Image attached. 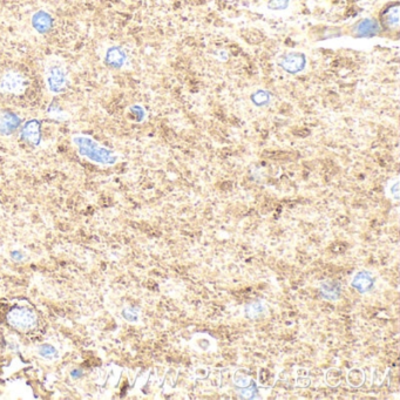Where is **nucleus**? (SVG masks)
Returning a JSON list of instances; mask_svg holds the SVG:
<instances>
[{"instance_id": "obj_1", "label": "nucleus", "mask_w": 400, "mask_h": 400, "mask_svg": "<svg viewBox=\"0 0 400 400\" xmlns=\"http://www.w3.org/2000/svg\"><path fill=\"white\" fill-rule=\"evenodd\" d=\"M73 142L78 148L80 155L86 159L91 160L92 162L102 164V166H113L118 161V155L114 151L106 148L99 142L93 140L92 137L86 135H75Z\"/></svg>"}, {"instance_id": "obj_2", "label": "nucleus", "mask_w": 400, "mask_h": 400, "mask_svg": "<svg viewBox=\"0 0 400 400\" xmlns=\"http://www.w3.org/2000/svg\"><path fill=\"white\" fill-rule=\"evenodd\" d=\"M45 82L53 94L65 92L68 85V75L63 63L56 59L49 60L45 66Z\"/></svg>"}, {"instance_id": "obj_3", "label": "nucleus", "mask_w": 400, "mask_h": 400, "mask_svg": "<svg viewBox=\"0 0 400 400\" xmlns=\"http://www.w3.org/2000/svg\"><path fill=\"white\" fill-rule=\"evenodd\" d=\"M8 322L19 331L32 330L38 324V317L30 309L15 308L8 312Z\"/></svg>"}, {"instance_id": "obj_4", "label": "nucleus", "mask_w": 400, "mask_h": 400, "mask_svg": "<svg viewBox=\"0 0 400 400\" xmlns=\"http://www.w3.org/2000/svg\"><path fill=\"white\" fill-rule=\"evenodd\" d=\"M26 89V82L18 72L10 70L0 79V91L13 95H20Z\"/></svg>"}, {"instance_id": "obj_5", "label": "nucleus", "mask_w": 400, "mask_h": 400, "mask_svg": "<svg viewBox=\"0 0 400 400\" xmlns=\"http://www.w3.org/2000/svg\"><path fill=\"white\" fill-rule=\"evenodd\" d=\"M22 140L32 146H38L41 140V123L39 120H29L22 130Z\"/></svg>"}, {"instance_id": "obj_6", "label": "nucleus", "mask_w": 400, "mask_h": 400, "mask_svg": "<svg viewBox=\"0 0 400 400\" xmlns=\"http://www.w3.org/2000/svg\"><path fill=\"white\" fill-rule=\"evenodd\" d=\"M20 126V119L13 111H4L0 113V134L10 135L15 133Z\"/></svg>"}, {"instance_id": "obj_7", "label": "nucleus", "mask_w": 400, "mask_h": 400, "mask_svg": "<svg viewBox=\"0 0 400 400\" xmlns=\"http://www.w3.org/2000/svg\"><path fill=\"white\" fill-rule=\"evenodd\" d=\"M125 61H126V53L120 47H111L105 56V63L109 68H114V70L123 67Z\"/></svg>"}, {"instance_id": "obj_8", "label": "nucleus", "mask_w": 400, "mask_h": 400, "mask_svg": "<svg viewBox=\"0 0 400 400\" xmlns=\"http://www.w3.org/2000/svg\"><path fill=\"white\" fill-rule=\"evenodd\" d=\"M374 276L369 271H360L352 279L351 286L360 293H364L370 291L374 286Z\"/></svg>"}, {"instance_id": "obj_9", "label": "nucleus", "mask_w": 400, "mask_h": 400, "mask_svg": "<svg viewBox=\"0 0 400 400\" xmlns=\"http://www.w3.org/2000/svg\"><path fill=\"white\" fill-rule=\"evenodd\" d=\"M382 22L384 26L387 27L390 30L393 29H398L399 26V6L398 4L390 6L386 8L385 11L383 12Z\"/></svg>"}, {"instance_id": "obj_10", "label": "nucleus", "mask_w": 400, "mask_h": 400, "mask_svg": "<svg viewBox=\"0 0 400 400\" xmlns=\"http://www.w3.org/2000/svg\"><path fill=\"white\" fill-rule=\"evenodd\" d=\"M282 65L289 72H298V70H303L304 65H305V58L302 54L293 53V54H289L284 58Z\"/></svg>"}, {"instance_id": "obj_11", "label": "nucleus", "mask_w": 400, "mask_h": 400, "mask_svg": "<svg viewBox=\"0 0 400 400\" xmlns=\"http://www.w3.org/2000/svg\"><path fill=\"white\" fill-rule=\"evenodd\" d=\"M356 31L360 37H374L379 32V25L374 20L367 19L358 24Z\"/></svg>"}, {"instance_id": "obj_12", "label": "nucleus", "mask_w": 400, "mask_h": 400, "mask_svg": "<svg viewBox=\"0 0 400 400\" xmlns=\"http://www.w3.org/2000/svg\"><path fill=\"white\" fill-rule=\"evenodd\" d=\"M321 295L329 300H336L341 296V286L336 282H325L321 286Z\"/></svg>"}, {"instance_id": "obj_13", "label": "nucleus", "mask_w": 400, "mask_h": 400, "mask_svg": "<svg viewBox=\"0 0 400 400\" xmlns=\"http://www.w3.org/2000/svg\"><path fill=\"white\" fill-rule=\"evenodd\" d=\"M33 26L40 33H45L52 26V19L44 12H39L33 17Z\"/></svg>"}, {"instance_id": "obj_14", "label": "nucleus", "mask_w": 400, "mask_h": 400, "mask_svg": "<svg viewBox=\"0 0 400 400\" xmlns=\"http://www.w3.org/2000/svg\"><path fill=\"white\" fill-rule=\"evenodd\" d=\"M123 315L127 321L130 322H137V318H139V311L137 309L127 308L123 311Z\"/></svg>"}, {"instance_id": "obj_15", "label": "nucleus", "mask_w": 400, "mask_h": 400, "mask_svg": "<svg viewBox=\"0 0 400 400\" xmlns=\"http://www.w3.org/2000/svg\"><path fill=\"white\" fill-rule=\"evenodd\" d=\"M39 353L45 358H51V357L56 356V350L51 345H44V346H41Z\"/></svg>"}, {"instance_id": "obj_16", "label": "nucleus", "mask_w": 400, "mask_h": 400, "mask_svg": "<svg viewBox=\"0 0 400 400\" xmlns=\"http://www.w3.org/2000/svg\"><path fill=\"white\" fill-rule=\"evenodd\" d=\"M49 115H51V116H52V118H54V119H58V120H61V119H66L67 116L66 114H65V113H63V111H60V109H58V107H51L49 109Z\"/></svg>"}, {"instance_id": "obj_17", "label": "nucleus", "mask_w": 400, "mask_h": 400, "mask_svg": "<svg viewBox=\"0 0 400 400\" xmlns=\"http://www.w3.org/2000/svg\"><path fill=\"white\" fill-rule=\"evenodd\" d=\"M269 100L267 94L264 92H259L257 94L254 95V101H255L257 105H263Z\"/></svg>"}, {"instance_id": "obj_18", "label": "nucleus", "mask_w": 400, "mask_h": 400, "mask_svg": "<svg viewBox=\"0 0 400 400\" xmlns=\"http://www.w3.org/2000/svg\"><path fill=\"white\" fill-rule=\"evenodd\" d=\"M289 3V0H272L270 6L276 10H281V8H286V5Z\"/></svg>"}]
</instances>
